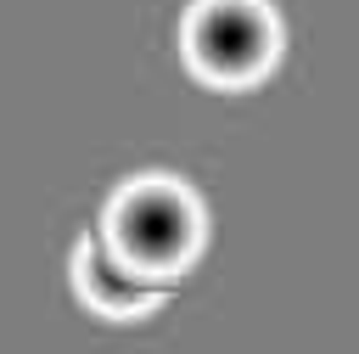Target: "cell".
I'll list each match as a JSON object with an SVG mask.
<instances>
[{"label": "cell", "mask_w": 359, "mask_h": 354, "mask_svg": "<svg viewBox=\"0 0 359 354\" xmlns=\"http://www.w3.org/2000/svg\"><path fill=\"white\" fill-rule=\"evenodd\" d=\"M107 242L140 275H180L202 247V208L180 180H129L107 208Z\"/></svg>", "instance_id": "1"}, {"label": "cell", "mask_w": 359, "mask_h": 354, "mask_svg": "<svg viewBox=\"0 0 359 354\" xmlns=\"http://www.w3.org/2000/svg\"><path fill=\"white\" fill-rule=\"evenodd\" d=\"M280 51L275 11L264 0H202L185 22V62L213 84L258 79Z\"/></svg>", "instance_id": "2"}, {"label": "cell", "mask_w": 359, "mask_h": 354, "mask_svg": "<svg viewBox=\"0 0 359 354\" xmlns=\"http://www.w3.org/2000/svg\"><path fill=\"white\" fill-rule=\"evenodd\" d=\"M73 281H79V298L90 309H101L112 320H135V315H146V309L163 303V292H168L174 275H140L135 264H123L112 253L107 236H84L79 253H73Z\"/></svg>", "instance_id": "3"}]
</instances>
